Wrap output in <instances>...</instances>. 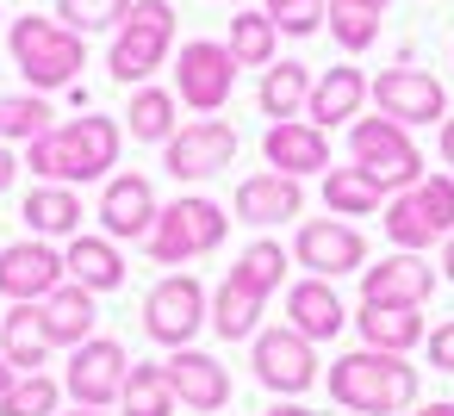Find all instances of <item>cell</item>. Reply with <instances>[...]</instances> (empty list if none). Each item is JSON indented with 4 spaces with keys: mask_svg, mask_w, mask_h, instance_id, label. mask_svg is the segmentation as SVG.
<instances>
[{
    "mask_svg": "<svg viewBox=\"0 0 454 416\" xmlns=\"http://www.w3.org/2000/svg\"><path fill=\"white\" fill-rule=\"evenodd\" d=\"M293 255L317 280H336V273H361L367 267V236L348 218H305L293 230Z\"/></svg>",
    "mask_w": 454,
    "mask_h": 416,
    "instance_id": "5bb4252c",
    "label": "cell"
},
{
    "mask_svg": "<svg viewBox=\"0 0 454 416\" xmlns=\"http://www.w3.org/2000/svg\"><path fill=\"white\" fill-rule=\"evenodd\" d=\"M262 292H249L243 280H231L224 273V286H218V298H212V329L224 335V342H243V335H255L262 329Z\"/></svg>",
    "mask_w": 454,
    "mask_h": 416,
    "instance_id": "1f68e13d",
    "label": "cell"
},
{
    "mask_svg": "<svg viewBox=\"0 0 454 416\" xmlns=\"http://www.w3.org/2000/svg\"><path fill=\"white\" fill-rule=\"evenodd\" d=\"M131 7H137V0H57V19L69 32L94 38V32H119L131 19Z\"/></svg>",
    "mask_w": 454,
    "mask_h": 416,
    "instance_id": "8d00e7d4",
    "label": "cell"
},
{
    "mask_svg": "<svg viewBox=\"0 0 454 416\" xmlns=\"http://www.w3.org/2000/svg\"><path fill=\"white\" fill-rule=\"evenodd\" d=\"M119 150H125V131L113 119L88 112V119L51 125L44 137H32L26 143V168L38 181H57V187H88V181H113Z\"/></svg>",
    "mask_w": 454,
    "mask_h": 416,
    "instance_id": "6da1fadb",
    "label": "cell"
},
{
    "mask_svg": "<svg viewBox=\"0 0 454 416\" xmlns=\"http://www.w3.org/2000/svg\"><path fill=\"white\" fill-rule=\"evenodd\" d=\"M51 94H0V143H32L51 131Z\"/></svg>",
    "mask_w": 454,
    "mask_h": 416,
    "instance_id": "836d02e7",
    "label": "cell"
},
{
    "mask_svg": "<svg viewBox=\"0 0 454 416\" xmlns=\"http://www.w3.org/2000/svg\"><path fill=\"white\" fill-rule=\"evenodd\" d=\"M69 416H100V410H69Z\"/></svg>",
    "mask_w": 454,
    "mask_h": 416,
    "instance_id": "c3c4849f",
    "label": "cell"
},
{
    "mask_svg": "<svg viewBox=\"0 0 454 416\" xmlns=\"http://www.w3.org/2000/svg\"><path fill=\"white\" fill-rule=\"evenodd\" d=\"M435 292V267L411 249H392L386 261L361 267V304H386V311H423V298Z\"/></svg>",
    "mask_w": 454,
    "mask_h": 416,
    "instance_id": "2e32d148",
    "label": "cell"
},
{
    "mask_svg": "<svg viewBox=\"0 0 454 416\" xmlns=\"http://www.w3.org/2000/svg\"><path fill=\"white\" fill-rule=\"evenodd\" d=\"M237 162V131L224 125V119H193V125H181L168 143H162V168L175 174V181H212V174H224Z\"/></svg>",
    "mask_w": 454,
    "mask_h": 416,
    "instance_id": "4fadbf2b",
    "label": "cell"
},
{
    "mask_svg": "<svg viewBox=\"0 0 454 416\" xmlns=\"http://www.w3.org/2000/svg\"><path fill=\"white\" fill-rule=\"evenodd\" d=\"M20 168H26V162L13 156V143H0V193H7V187L20 181Z\"/></svg>",
    "mask_w": 454,
    "mask_h": 416,
    "instance_id": "60d3db41",
    "label": "cell"
},
{
    "mask_svg": "<svg viewBox=\"0 0 454 416\" xmlns=\"http://www.w3.org/2000/svg\"><path fill=\"white\" fill-rule=\"evenodd\" d=\"M324 205H330V218H373V212H386V187L348 162V168L324 174Z\"/></svg>",
    "mask_w": 454,
    "mask_h": 416,
    "instance_id": "f1b7e54d",
    "label": "cell"
},
{
    "mask_svg": "<svg viewBox=\"0 0 454 416\" xmlns=\"http://www.w3.org/2000/svg\"><path fill=\"white\" fill-rule=\"evenodd\" d=\"M212 323V298H206V286L193 280V273H168V280H156L150 286V298H144V335L156 342V348H193V335Z\"/></svg>",
    "mask_w": 454,
    "mask_h": 416,
    "instance_id": "ba28073f",
    "label": "cell"
},
{
    "mask_svg": "<svg viewBox=\"0 0 454 416\" xmlns=\"http://www.w3.org/2000/svg\"><path fill=\"white\" fill-rule=\"evenodd\" d=\"M262 112L274 119V125H286V119H299L305 112V100H311V69L305 63H268L262 69Z\"/></svg>",
    "mask_w": 454,
    "mask_h": 416,
    "instance_id": "f546056e",
    "label": "cell"
},
{
    "mask_svg": "<svg viewBox=\"0 0 454 416\" xmlns=\"http://www.w3.org/2000/svg\"><path fill=\"white\" fill-rule=\"evenodd\" d=\"M411 416H454V404H417Z\"/></svg>",
    "mask_w": 454,
    "mask_h": 416,
    "instance_id": "ee69618b",
    "label": "cell"
},
{
    "mask_svg": "<svg viewBox=\"0 0 454 416\" xmlns=\"http://www.w3.org/2000/svg\"><path fill=\"white\" fill-rule=\"evenodd\" d=\"M348 323L361 329L367 348H386V354H411V348L429 335V329H423V311H386V304H361Z\"/></svg>",
    "mask_w": 454,
    "mask_h": 416,
    "instance_id": "83f0119b",
    "label": "cell"
},
{
    "mask_svg": "<svg viewBox=\"0 0 454 416\" xmlns=\"http://www.w3.org/2000/svg\"><path fill=\"white\" fill-rule=\"evenodd\" d=\"M125 373H131L125 348H119L113 335H88L82 348H69L63 391H69L82 410H106V404H119V391H125Z\"/></svg>",
    "mask_w": 454,
    "mask_h": 416,
    "instance_id": "7c38bea8",
    "label": "cell"
},
{
    "mask_svg": "<svg viewBox=\"0 0 454 416\" xmlns=\"http://www.w3.org/2000/svg\"><path fill=\"white\" fill-rule=\"evenodd\" d=\"M237 94V57L231 44H212V38H193L175 50V100L200 119L224 112V100Z\"/></svg>",
    "mask_w": 454,
    "mask_h": 416,
    "instance_id": "9c48e42d",
    "label": "cell"
},
{
    "mask_svg": "<svg viewBox=\"0 0 454 416\" xmlns=\"http://www.w3.org/2000/svg\"><path fill=\"white\" fill-rule=\"evenodd\" d=\"M0 19H7V13H0Z\"/></svg>",
    "mask_w": 454,
    "mask_h": 416,
    "instance_id": "f907efd6",
    "label": "cell"
},
{
    "mask_svg": "<svg viewBox=\"0 0 454 416\" xmlns=\"http://www.w3.org/2000/svg\"><path fill=\"white\" fill-rule=\"evenodd\" d=\"M181 100H175V88H156V81H144V88H131V106H125V131L137 137V143H168L175 131H181Z\"/></svg>",
    "mask_w": 454,
    "mask_h": 416,
    "instance_id": "4316f807",
    "label": "cell"
},
{
    "mask_svg": "<svg viewBox=\"0 0 454 416\" xmlns=\"http://www.w3.org/2000/svg\"><path fill=\"white\" fill-rule=\"evenodd\" d=\"M367 75L361 69H348V63H336V69H324L317 81H311V100H305V119L317 125V131H336V125H355L361 119V106H367Z\"/></svg>",
    "mask_w": 454,
    "mask_h": 416,
    "instance_id": "44dd1931",
    "label": "cell"
},
{
    "mask_svg": "<svg viewBox=\"0 0 454 416\" xmlns=\"http://www.w3.org/2000/svg\"><path fill=\"white\" fill-rule=\"evenodd\" d=\"M286 329H299L305 342H336L342 335V323H348V311H342V292L330 286V280H317V273H305V280H293L286 286Z\"/></svg>",
    "mask_w": 454,
    "mask_h": 416,
    "instance_id": "ffe728a7",
    "label": "cell"
},
{
    "mask_svg": "<svg viewBox=\"0 0 454 416\" xmlns=\"http://www.w3.org/2000/svg\"><path fill=\"white\" fill-rule=\"evenodd\" d=\"M224 236H231V218H224V205L218 199H206V193H187V199H175V205H162V218H156V230H150V261L156 267H187V261H200V255H212V249H224Z\"/></svg>",
    "mask_w": 454,
    "mask_h": 416,
    "instance_id": "277c9868",
    "label": "cell"
},
{
    "mask_svg": "<svg viewBox=\"0 0 454 416\" xmlns=\"http://www.w3.org/2000/svg\"><path fill=\"white\" fill-rule=\"evenodd\" d=\"M224 44H231V57H237V69H268V63H280V57H274V50H280V32H274V19L255 13V7H237Z\"/></svg>",
    "mask_w": 454,
    "mask_h": 416,
    "instance_id": "4dcf8cb0",
    "label": "cell"
},
{
    "mask_svg": "<svg viewBox=\"0 0 454 416\" xmlns=\"http://www.w3.org/2000/svg\"><path fill=\"white\" fill-rule=\"evenodd\" d=\"M156 218H162V205H156V187L144 174H113L100 187V224L113 243H150Z\"/></svg>",
    "mask_w": 454,
    "mask_h": 416,
    "instance_id": "e0dca14e",
    "label": "cell"
},
{
    "mask_svg": "<svg viewBox=\"0 0 454 416\" xmlns=\"http://www.w3.org/2000/svg\"><path fill=\"white\" fill-rule=\"evenodd\" d=\"M268 416H317V410H305V404H299V397H286V404H274V410H268Z\"/></svg>",
    "mask_w": 454,
    "mask_h": 416,
    "instance_id": "7bdbcfd3",
    "label": "cell"
},
{
    "mask_svg": "<svg viewBox=\"0 0 454 416\" xmlns=\"http://www.w3.org/2000/svg\"><path fill=\"white\" fill-rule=\"evenodd\" d=\"M442 168H454V112L442 119Z\"/></svg>",
    "mask_w": 454,
    "mask_h": 416,
    "instance_id": "b9f144b4",
    "label": "cell"
},
{
    "mask_svg": "<svg viewBox=\"0 0 454 416\" xmlns=\"http://www.w3.org/2000/svg\"><path fill=\"white\" fill-rule=\"evenodd\" d=\"M231 7H249V0H231Z\"/></svg>",
    "mask_w": 454,
    "mask_h": 416,
    "instance_id": "681fc988",
    "label": "cell"
},
{
    "mask_svg": "<svg viewBox=\"0 0 454 416\" xmlns=\"http://www.w3.org/2000/svg\"><path fill=\"white\" fill-rule=\"evenodd\" d=\"M442 273H448V280H454V236H448V243H442Z\"/></svg>",
    "mask_w": 454,
    "mask_h": 416,
    "instance_id": "f6af8a7d",
    "label": "cell"
},
{
    "mask_svg": "<svg viewBox=\"0 0 454 416\" xmlns=\"http://www.w3.org/2000/svg\"><path fill=\"white\" fill-rule=\"evenodd\" d=\"M324 385L355 416H404V410H417V385L423 379H417V366L404 354L355 348V354H342V360L324 366Z\"/></svg>",
    "mask_w": 454,
    "mask_h": 416,
    "instance_id": "7a4b0ae2",
    "label": "cell"
},
{
    "mask_svg": "<svg viewBox=\"0 0 454 416\" xmlns=\"http://www.w3.org/2000/svg\"><path fill=\"white\" fill-rule=\"evenodd\" d=\"M348 162L367 168L386 193H404V187L423 181V150L411 143L404 125H392V119H380V112L348 125Z\"/></svg>",
    "mask_w": 454,
    "mask_h": 416,
    "instance_id": "52a82bcc",
    "label": "cell"
},
{
    "mask_svg": "<svg viewBox=\"0 0 454 416\" xmlns=\"http://www.w3.org/2000/svg\"><path fill=\"white\" fill-rule=\"evenodd\" d=\"M367 100L380 106V119H392V125H404V131H417V125H442V119H448V94H442V81H435L429 69H411V63L373 75Z\"/></svg>",
    "mask_w": 454,
    "mask_h": 416,
    "instance_id": "30bf717a",
    "label": "cell"
},
{
    "mask_svg": "<svg viewBox=\"0 0 454 416\" xmlns=\"http://www.w3.org/2000/svg\"><path fill=\"white\" fill-rule=\"evenodd\" d=\"M63 267H69V280H75V286H88L94 298L125 286V255H119V243H113V236H69Z\"/></svg>",
    "mask_w": 454,
    "mask_h": 416,
    "instance_id": "d4e9b609",
    "label": "cell"
},
{
    "mask_svg": "<svg viewBox=\"0 0 454 416\" xmlns=\"http://www.w3.org/2000/svg\"><path fill=\"white\" fill-rule=\"evenodd\" d=\"M162 373H168V391H175L193 416H212V410H224V404H231V366H224L218 354L175 348V354L162 360Z\"/></svg>",
    "mask_w": 454,
    "mask_h": 416,
    "instance_id": "ac0fdd59",
    "label": "cell"
},
{
    "mask_svg": "<svg viewBox=\"0 0 454 416\" xmlns=\"http://www.w3.org/2000/svg\"><path fill=\"white\" fill-rule=\"evenodd\" d=\"M249 366L268 391L280 397H299L317 385V342H305L299 329H255V348H249Z\"/></svg>",
    "mask_w": 454,
    "mask_h": 416,
    "instance_id": "8fae6325",
    "label": "cell"
},
{
    "mask_svg": "<svg viewBox=\"0 0 454 416\" xmlns=\"http://www.w3.org/2000/svg\"><path fill=\"white\" fill-rule=\"evenodd\" d=\"M20 218H26V230L32 236H44V243H57V236H75L82 230V187H57V181H38L32 193H26V205H20Z\"/></svg>",
    "mask_w": 454,
    "mask_h": 416,
    "instance_id": "603a6c76",
    "label": "cell"
},
{
    "mask_svg": "<svg viewBox=\"0 0 454 416\" xmlns=\"http://www.w3.org/2000/svg\"><path fill=\"white\" fill-rule=\"evenodd\" d=\"M262 13L274 19L280 38H311L330 19V0H262Z\"/></svg>",
    "mask_w": 454,
    "mask_h": 416,
    "instance_id": "f35d334b",
    "label": "cell"
},
{
    "mask_svg": "<svg viewBox=\"0 0 454 416\" xmlns=\"http://www.w3.org/2000/svg\"><path fill=\"white\" fill-rule=\"evenodd\" d=\"M38 311H44L51 348H82V342L94 335V292L75 286V280H63L51 298H38Z\"/></svg>",
    "mask_w": 454,
    "mask_h": 416,
    "instance_id": "484cf974",
    "label": "cell"
},
{
    "mask_svg": "<svg viewBox=\"0 0 454 416\" xmlns=\"http://www.w3.org/2000/svg\"><path fill=\"white\" fill-rule=\"evenodd\" d=\"M0 360L13 373H44L51 360V329H44V311L38 304H13L0 317Z\"/></svg>",
    "mask_w": 454,
    "mask_h": 416,
    "instance_id": "cb8c5ba5",
    "label": "cell"
},
{
    "mask_svg": "<svg viewBox=\"0 0 454 416\" xmlns=\"http://www.w3.org/2000/svg\"><path fill=\"white\" fill-rule=\"evenodd\" d=\"M262 156H268L274 174H293V181H305V174H330V131H317L311 119L268 125Z\"/></svg>",
    "mask_w": 454,
    "mask_h": 416,
    "instance_id": "d6986e66",
    "label": "cell"
},
{
    "mask_svg": "<svg viewBox=\"0 0 454 416\" xmlns=\"http://www.w3.org/2000/svg\"><path fill=\"white\" fill-rule=\"evenodd\" d=\"M423 348H429V366L454 373V317H448L442 329H429V335H423Z\"/></svg>",
    "mask_w": 454,
    "mask_h": 416,
    "instance_id": "ab89813d",
    "label": "cell"
},
{
    "mask_svg": "<svg viewBox=\"0 0 454 416\" xmlns=\"http://www.w3.org/2000/svg\"><path fill=\"white\" fill-rule=\"evenodd\" d=\"M181 397L168 391V373L162 366H131L125 373V391H119V416H175Z\"/></svg>",
    "mask_w": 454,
    "mask_h": 416,
    "instance_id": "d6a6232c",
    "label": "cell"
},
{
    "mask_svg": "<svg viewBox=\"0 0 454 416\" xmlns=\"http://www.w3.org/2000/svg\"><path fill=\"white\" fill-rule=\"evenodd\" d=\"M168 57H175V7L168 0H144L106 44V75L125 81V88H144Z\"/></svg>",
    "mask_w": 454,
    "mask_h": 416,
    "instance_id": "5b68a950",
    "label": "cell"
},
{
    "mask_svg": "<svg viewBox=\"0 0 454 416\" xmlns=\"http://www.w3.org/2000/svg\"><path fill=\"white\" fill-rule=\"evenodd\" d=\"M330 38H336V50L342 57H361V50H373V38H380V13L373 7H355V0H330Z\"/></svg>",
    "mask_w": 454,
    "mask_h": 416,
    "instance_id": "d590c367",
    "label": "cell"
},
{
    "mask_svg": "<svg viewBox=\"0 0 454 416\" xmlns=\"http://www.w3.org/2000/svg\"><path fill=\"white\" fill-rule=\"evenodd\" d=\"M57 397H63V385L51 373H20L13 391L0 397V416H57Z\"/></svg>",
    "mask_w": 454,
    "mask_h": 416,
    "instance_id": "74e56055",
    "label": "cell"
},
{
    "mask_svg": "<svg viewBox=\"0 0 454 416\" xmlns=\"http://www.w3.org/2000/svg\"><path fill=\"white\" fill-rule=\"evenodd\" d=\"M63 280H69L63 249H51L44 236H26V243H7V249H0V298L38 304V298H51Z\"/></svg>",
    "mask_w": 454,
    "mask_h": 416,
    "instance_id": "9a60e30c",
    "label": "cell"
},
{
    "mask_svg": "<svg viewBox=\"0 0 454 416\" xmlns=\"http://www.w3.org/2000/svg\"><path fill=\"white\" fill-rule=\"evenodd\" d=\"M286 267H293V255H286L280 243H268V236H262V243H249V249H243V261L231 267V280H243L249 292L274 298V292L286 286Z\"/></svg>",
    "mask_w": 454,
    "mask_h": 416,
    "instance_id": "e575fe53",
    "label": "cell"
},
{
    "mask_svg": "<svg viewBox=\"0 0 454 416\" xmlns=\"http://www.w3.org/2000/svg\"><path fill=\"white\" fill-rule=\"evenodd\" d=\"M7 50H13V69L26 75L32 94H63L88 69V38L69 32L63 19H44V13L13 19L7 26Z\"/></svg>",
    "mask_w": 454,
    "mask_h": 416,
    "instance_id": "3957f363",
    "label": "cell"
},
{
    "mask_svg": "<svg viewBox=\"0 0 454 416\" xmlns=\"http://www.w3.org/2000/svg\"><path fill=\"white\" fill-rule=\"evenodd\" d=\"M305 212V187L293 181V174H274V168H262V174H249L243 187H237V218L243 224H293Z\"/></svg>",
    "mask_w": 454,
    "mask_h": 416,
    "instance_id": "7402d4cb",
    "label": "cell"
},
{
    "mask_svg": "<svg viewBox=\"0 0 454 416\" xmlns=\"http://www.w3.org/2000/svg\"><path fill=\"white\" fill-rule=\"evenodd\" d=\"M13 379H20V373H13L7 360H0V397H7V391H13Z\"/></svg>",
    "mask_w": 454,
    "mask_h": 416,
    "instance_id": "bcb514c9",
    "label": "cell"
},
{
    "mask_svg": "<svg viewBox=\"0 0 454 416\" xmlns=\"http://www.w3.org/2000/svg\"><path fill=\"white\" fill-rule=\"evenodd\" d=\"M355 7H373V13H386V7H392V0H355Z\"/></svg>",
    "mask_w": 454,
    "mask_h": 416,
    "instance_id": "7dc6e473",
    "label": "cell"
},
{
    "mask_svg": "<svg viewBox=\"0 0 454 416\" xmlns=\"http://www.w3.org/2000/svg\"><path fill=\"white\" fill-rule=\"evenodd\" d=\"M386 236H392V249H411V255H423L442 236H454V174H423L417 187L392 193Z\"/></svg>",
    "mask_w": 454,
    "mask_h": 416,
    "instance_id": "8992f818",
    "label": "cell"
}]
</instances>
